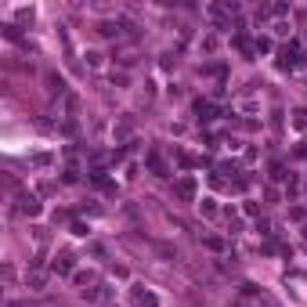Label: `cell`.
Wrapping results in <instances>:
<instances>
[{"label": "cell", "instance_id": "6da1fadb", "mask_svg": "<svg viewBox=\"0 0 307 307\" xmlns=\"http://www.w3.org/2000/svg\"><path fill=\"white\" fill-rule=\"evenodd\" d=\"M304 65H307V47H304L300 40L278 47V69L282 73H297V69H304Z\"/></svg>", "mask_w": 307, "mask_h": 307}, {"label": "cell", "instance_id": "7a4b0ae2", "mask_svg": "<svg viewBox=\"0 0 307 307\" xmlns=\"http://www.w3.org/2000/svg\"><path fill=\"white\" fill-rule=\"evenodd\" d=\"M11 213H26V217H40V213H43V206H40V199H37V195L22 192V195H18V206H11Z\"/></svg>", "mask_w": 307, "mask_h": 307}, {"label": "cell", "instance_id": "3957f363", "mask_svg": "<svg viewBox=\"0 0 307 307\" xmlns=\"http://www.w3.org/2000/svg\"><path fill=\"white\" fill-rule=\"evenodd\" d=\"M192 112L199 116V123H213V119H217V105H213L210 98H195V101H192Z\"/></svg>", "mask_w": 307, "mask_h": 307}, {"label": "cell", "instance_id": "277c9868", "mask_svg": "<svg viewBox=\"0 0 307 307\" xmlns=\"http://www.w3.org/2000/svg\"><path fill=\"white\" fill-rule=\"evenodd\" d=\"M174 195L185 199V202H192V199H195V177H192V174L177 177V181H174Z\"/></svg>", "mask_w": 307, "mask_h": 307}, {"label": "cell", "instance_id": "5b68a950", "mask_svg": "<svg viewBox=\"0 0 307 307\" xmlns=\"http://www.w3.org/2000/svg\"><path fill=\"white\" fill-rule=\"evenodd\" d=\"M76 257L73 253H58V257H54V264H51V271H54V275H76Z\"/></svg>", "mask_w": 307, "mask_h": 307}, {"label": "cell", "instance_id": "8992f818", "mask_svg": "<svg viewBox=\"0 0 307 307\" xmlns=\"http://www.w3.org/2000/svg\"><path fill=\"white\" fill-rule=\"evenodd\" d=\"M145 163H149V170H152L155 177H170V166L163 163V155H159V152H149V155H145Z\"/></svg>", "mask_w": 307, "mask_h": 307}, {"label": "cell", "instance_id": "52a82bcc", "mask_svg": "<svg viewBox=\"0 0 307 307\" xmlns=\"http://www.w3.org/2000/svg\"><path fill=\"white\" fill-rule=\"evenodd\" d=\"M130 293H134V304H138V307H159V300H155L145 286H134Z\"/></svg>", "mask_w": 307, "mask_h": 307}, {"label": "cell", "instance_id": "ba28073f", "mask_svg": "<svg viewBox=\"0 0 307 307\" xmlns=\"http://www.w3.org/2000/svg\"><path fill=\"white\" fill-rule=\"evenodd\" d=\"M73 282H76V286H83V293H87V286H90V289L98 286V275H94V271H76Z\"/></svg>", "mask_w": 307, "mask_h": 307}, {"label": "cell", "instance_id": "9c48e42d", "mask_svg": "<svg viewBox=\"0 0 307 307\" xmlns=\"http://www.w3.org/2000/svg\"><path fill=\"white\" fill-rule=\"evenodd\" d=\"M130 130H134V119H130V116H123V119L116 123V130H112V134H116V141H127V138H130Z\"/></svg>", "mask_w": 307, "mask_h": 307}, {"label": "cell", "instance_id": "30bf717a", "mask_svg": "<svg viewBox=\"0 0 307 307\" xmlns=\"http://www.w3.org/2000/svg\"><path fill=\"white\" fill-rule=\"evenodd\" d=\"M271 47H275V40H271V37H264V33H257V40H253V51H257V54H268Z\"/></svg>", "mask_w": 307, "mask_h": 307}, {"label": "cell", "instance_id": "8fae6325", "mask_svg": "<svg viewBox=\"0 0 307 307\" xmlns=\"http://www.w3.org/2000/svg\"><path fill=\"white\" fill-rule=\"evenodd\" d=\"M76 181H79V166H76V163H69V166L62 170V185H76Z\"/></svg>", "mask_w": 307, "mask_h": 307}, {"label": "cell", "instance_id": "7c38bea8", "mask_svg": "<svg viewBox=\"0 0 307 307\" xmlns=\"http://www.w3.org/2000/svg\"><path fill=\"white\" fill-rule=\"evenodd\" d=\"M26 286H29V289H43V286H47V275L33 271V275H26Z\"/></svg>", "mask_w": 307, "mask_h": 307}, {"label": "cell", "instance_id": "4fadbf2b", "mask_svg": "<svg viewBox=\"0 0 307 307\" xmlns=\"http://www.w3.org/2000/svg\"><path fill=\"white\" fill-rule=\"evenodd\" d=\"M289 174H286V163H271V181H289Z\"/></svg>", "mask_w": 307, "mask_h": 307}, {"label": "cell", "instance_id": "5bb4252c", "mask_svg": "<svg viewBox=\"0 0 307 307\" xmlns=\"http://www.w3.org/2000/svg\"><path fill=\"white\" fill-rule=\"evenodd\" d=\"M293 127H297V130L307 127V109H297V112H293Z\"/></svg>", "mask_w": 307, "mask_h": 307}, {"label": "cell", "instance_id": "9a60e30c", "mask_svg": "<svg viewBox=\"0 0 307 307\" xmlns=\"http://www.w3.org/2000/svg\"><path fill=\"white\" fill-rule=\"evenodd\" d=\"M257 231L264 235V238H271V235H275V231H271V221H268V217H257Z\"/></svg>", "mask_w": 307, "mask_h": 307}, {"label": "cell", "instance_id": "2e32d148", "mask_svg": "<svg viewBox=\"0 0 307 307\" xmlns=\"http://www.w3.org/2000/svg\"><path fill=\"white\" fill-rule=\"evenodd\" d=\"M199 210L206 213V217H217V202H213V199H202V202H199Z\"/></svg>", "mask_w": 307, "mask_h": 307}, {"label": "cell", "instance_id": "e0dca14e", "mask_svg": "<svg viewBox=\"0 0 307 307\" xmlns=\"http://www.w3.org/2000/svg\"><path fill=\"white\" fill-rule=\"evenodd\" d=\"M109 83L123 90V87H127V83H130V79H127V73H112V76H109Z\"/></svg>", "mask_w": 307, "mask_h": 307}, {"label": "cell", "instance_id": "ac0fdd59", "mask_svg": "<svg viewBox=\"0 0 307 307\" xmlns=\"http://www.w3.org/2000/svg\"><path fill=\"white\" fill-rule=\"evenodd\" d=\"M159 253H163L166 260H177V257H181V253H177V249H174V246H159Z\"/></svg>", "mask_w": 307, "mask_h": 307}, {"label": "cell", "instance_id": "d6986e66", "mask_svg": "<svg viewBox=\"0 0 307 307\" xmlns=\"http://www.w3.org/2000/svg\"><path fill=\"white\" fill-rule=\"evenodd\" d=\"M87 231H90V228H87V224H83V221H73V235H79V238H83Z\"/></svg>", "mask_w": 307, "mask_h": 307}, {"label": "cell", "instance_id": "ffe728a7", "mask_svg": "<svg viewBox=\"0 0 307 307\" xmlns=\"http://www.w3.org/2000/svg\"><path fill=\"white\" fill-rule=\"evenodd\" d=\"M159 65H163V69H177V58H174V54H163V62H159Z\"/></svg>", "mask_w": 307, "mask_h": 307}, {"label": "cell", "instance_id": "44dd1931", "mask_svg": "<svg viewBox=\"0 0 307 307\" xmlns=\"http://www.w3.org/2000/svg\"><path fill=\"white\" fill-rule=\"evenodd\" d=\"M202 51H206V54L217 51V37H206V40H202Z\"/></svg>", "mask_w": 307, "mask_h": 307}, {"label": "cell", "instance_id": "7402d4cb", "mask_svg": "<svg viewBox=\"0 0 307 307\" xmlns=\"http://www.w3.org/2000/svg\"><path fill=\"white\" fill-rule=\"evenodd\" d=\"M242 210L249 213V217H257V213H260V206H257V202H253V199H246V206H242Z\"/></svg>", "mask_w": 307, "mask_h": 307}, {"label": "cell", "instance_id": "603a6c76", "mask_svg": "<svg viewBox=\"0 0 307 307\" xmlns=\"http://www.w3.org/2000/svg\"><path fill=\"white\" fill-rule=\"evenodd\" d=\"M134 62H138V58H134V54H123V58H119V69H130Z\"/></svg>", "mask_w": 307, "mask_h": 307}, {"label": "cell", "instance_id": "cb8c5ba5", "mask_svg": "<svg viewBox=\"0 0 307 307\" xmlns=\"http://www.w3.org/2000/svg\"><path fill=\"white\" fill-rule=\"evenodd\" d=\"M289 217H293V221H304V217H307V210H300V206H293V210H289Z\"/></svg>", "mask_w": 307, "mask_h": 307}, {"label": "cell", "instance_id": "d4e9b609", "mask_svg": "<svg viewBox=\"0 0 307 307\" xmlns=\"http://www.w3.org/2000/svg\"><path fill=\"white\" fill-rule=\"evenodd\" d=\"M87 65H101V54L98 51H87Z\"/></svg>", "mask_w": 307, "mask_h": 307}]
</instances>
